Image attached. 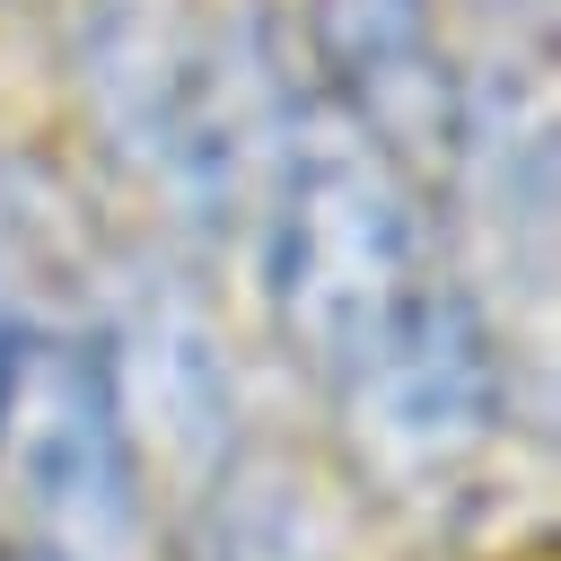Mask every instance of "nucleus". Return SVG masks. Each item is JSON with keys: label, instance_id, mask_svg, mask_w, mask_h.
<instances>
[{"label": "nucleus", "instance_id": "obj_1", "mask_svg": "<svg viewBox=\"0 0 561 561\" xmlns=\"http://www.w3.org/2000/svg\"><path fill=\"white\" fill-rule=\"evenodd\" d=\"M245 237L263 316L324 403L465 280L438 228V193L298 70L245 184Z\"/></svg>", "mask_w": 561, "mask_h": 561}, {"label": "nucleus", "instance_id": "obj_2", "mask_svg": "<svg viewBox=\"0 0 561 561\" xmlns=\"http://www.w3.org/2000/svg\"><path fill=\"white\" fill-rule=\"evenodd\" d=\"M0 491L26 561H149L158 491L105 333L61 307H0Z\"/></svg>", "mask_w": 561, "mask_h": 561}, {"label": "nucleus", "instance_id": "obj_3", "mask_svg": "<svg viewBox=\"0 0 561 561\" xmlns=\"http://www.w3.org/2000/svg\"><path fill=\"white\" fill-rule=\"evenodd\" d=\"M298 26L307 79L438 193L456 114V44L438 0H298Z\"/></svg>", "mask_w": 561, "mask_h": 561}, {"label": "nucleus", "instance_id": "obj_4", "mask_svg": "<svg viewBox=\"0 0 561 561\" xmlns=\"http://www.w3.org/2000/svg\"><path fill=\"white\" fill-rule=\"evenodd\" d=\"M202 561H333V552L316 543L307 508H289L272 482H219Z\"/></svg>", "mask_w": 561, "mask_h": 561}]
</instances>
